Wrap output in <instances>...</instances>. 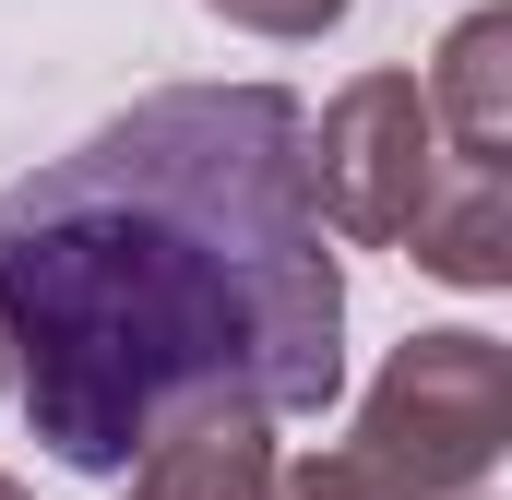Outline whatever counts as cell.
I'll use <instances>...</instances> for the list:
<instances>
[{
  "mask_svg": "<svg viewBox=\"0 0 512 500\" xmlns=\"http://www.w3.org/2000/svg\"><path fill=\"white\" fill-rule=\"evenodd\" d=\"M0 358L72 477H131L191 417L346 393V262L286 84H155L0 191Z\"/></svg>",
  "mask_w": 512,
  "mask_h": 500,
  "instance_id": "cell-1",
  "label": "cell"
},
{
  "mask_svg": "<svg viewBox=\"0 0 512 500\" xmlns=\"http://www.w3.org/2000/svg\"><path fill=\"white\" fill-rule=\"evenodd\" d=\"M405 500H477L489 465L512 453V346L477 322H441V334H405L358 405V441Z\"/></svg>",
  "mask_w": 512,
  "mask_h": 500,
  "instance_id": "cell-2",
  "label": "cell"
},
{
  "mask_svg": "<svg viewBox=\"0 0 512 500\" xmlns=\"http://www.w3.org/2000/svg\"><path fill=\"white\" fill-rule=\"evenodd\" d=\"M429 179H441V131H429L417 72H358V84L310 120V203H322V239L405 250Z\"/></svg>",
  "mask_w": 512,
  "mask_h": 500,
  "instance_id": "cell-3",
  "label": "cell"
},
{
  "mask_svg": "<svg viewBox=\"0 0 512 500\" xmlns=\"http://www.w3.org/2000/svg\"><path fill=\"white\" fill-rule=\"evenodd\" d=\"M417 96L453 167H512V12H465Z\"/></svg>",
  "mask_w": 512,
  "mask_h": 500,
  "instance_id": "cell-4",
  "label": "cell"
},
{
  "mask_svg": "<svg viewBox=\"0 0 512 500\" xmlns=\"http://www.w3.org/2000/svg\"><path fill=\"white\" fill-rule=\"evenodd\" d=\"M405 250H417L441 286H477V298L512 286V167H453V155H441V179H429Z\"/></svg>",
  "mask_w": 512,
  "mask_h": 500,
  "instance_id": "cell-5",
  "label": "cell"
},
{
  "mask_svg": "<svg viewBox=\"0 0 512 500\" xmlns=\"http://www.w3.org/2000/svg\"><path fill=\"white\" fill-rule=\"evenodd\" d=\"M274 477L286 453L262 441V417H191L131 465V500H274Z\"/></svg>",
  "mask_w": 512,
  "mask_h": 500,
  "instance_id": "cell-6",
  "label": "cell"
},
{
  "mask_svg": "<svg viewBox=\"0 0 512 500\" xmlns=\"http://www.w3.org/2000/svg\"><path fill=\"white\" fill-rule=\"evenodd\" d=\"M274 500H405V489H393V477L370 465V453H346V441H334V453L286 465V477H274Z\"/></svg>",
  "mask_w": 512,
  "mask_h": 500,
  "instance_id": "cell-7",
  "label": "cell"
},
{
  "mask_svg": "<svg viewBox=\"0 0 512 500\" xmlns=\"http://www.w3.org/2000/svg\"><path fill=\"white\" fill-rule=\"evenodd\" d=\"M203 12L239 24V36H286V48H298V36H334L358 0H203Z\"/></svg>",
  "mask_w": 512,
  "mask_h": 500,
  "instance_id": "cell-8",
  "label": "cell"
},
{
  "mask_svg": "<svg viewBox=\"0 0 512 500\" xmlns=\"http://www.w3.org/2000/svg\"><path fill=\"white\" fill-rule=\"evenodd\" d=\"M0 393H12V358H0Z\"/></svg>",
  "mask_w": 512,
  "mask_h": 500,
  "instance_id": "cell-9",
  "label": "cell"
},
{
  "mask_svg": "<svg viewBox=\"0 0 512 500\" xmlns=\"http://www.w3.org/2000/svg\"><path fill=\"white\" fill-rule=\"evenodd\" d=\"M0 500H24V489H12V477H0Z\"/></svg>",
  "mask_w": 512,
  "mask_h": 500,
  "instance_id": "cell-10",
  "label": "cell"
},
{
  "mask_svg": "<svg viewBox=\"0 0 512 500\" xmlns=\"http://www.w3.org/2000/svg\"><path fill=\"white\" fill-rule=\"evenodd\" d=\"M477 500H489V489H477Z\"/></svg>",
  "mask_w": 512,
  "mask_h": 500,
  "instance_id": "cell-11",
  "label": "cell"
}]
</instances>
